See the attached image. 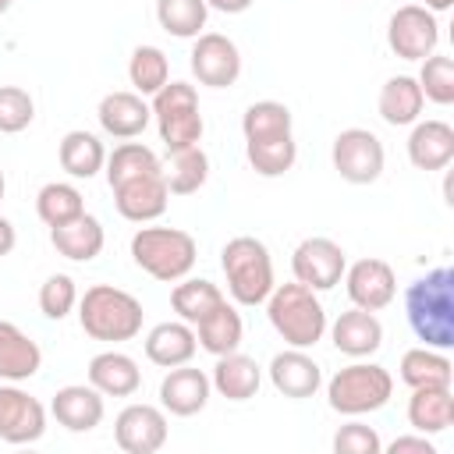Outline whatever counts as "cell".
I'll use <instances>...</instances> for the list:
<instances>
[{"label": "cell", "mask_w": 454, "mask_h": 454, "mask_svg": "<svg viewBox=\"0 0 454 454\" xmlns=\"http://www.w3.org/2000/svg\"><path fill=\"white\" fill-rule=\"evenodd\" d=\"M404 316L426 348H454V270L436 266L404 291Z\"/></svg>", "instance_id": "cell-1"}, {"label": "cell", "mask_w": 454, "mask_h": 454, "mask_svg": "<svg viewBox=\"0 0 454 454\" xmlns=\"http://www.w3.org/2000/svg\"><path fill=\"white\" fill-rule=\"evenodd\" d=\"M142 301L114 284H92L78 294V323L85 337L103 344H124L142 333Z\"/></svg>", "instance_id": "cell-2"}, {"label": "cell", "mask_w": 454, "mask_h": 454, "mask_svg": "<svg viewBox=\"0 0 454 454\" xmlns=\"http://www.w3.org/2000/svg\"><path fill=\"white\" fill-rule=\"evenodd\" d=\"M270 326L280 333L287 348H316L326 333V309L319 301V291L291 280V284H273L270 298L262 301Z\"/></svg>", "instance_id": "cell-3"}, {"label": "cell", "mask_w": 454, "mask_h": 454, "mask_svg": "<svg viewBox=\"0 0 454 454\" xmlns=\"http://www.w3.org/2000/svg\"><path fill=\"white\" fill-rule=\"evenodd\" d=\"M131 259L142 273L163 284H177L195 270L199 245L188 231L181 227H138L131 234Z\"/></svg>", "instance_id": "cell-4"}, {"label": "cell", "mask_w": 454, "mask_h": 454, "mask_svg": "<svg viewBox=\"0 0 454 454\" xmlns=\"http://www.w3.org/2000/svg\"><path fill=\"white\" fill-rule=\"evenodd\" d=\"M220 266H223V280H227V294L238 305H262L277 284L273 277V255L270 248L252 238V234H238L223 245L220 252Z\"/></svg>", "instance_id": "cell-5"}, {"label": "cell", "mask_w": 454, "mask_h": 454, "mask_svg": "<svg viewBox=\"0 0 454 454\" xmlns=\"http://www.w3.org/2000/svg\"><path fill=\"white\" fill-rule=\"evenodd\" d=\"M390 394H394V376L383 365L362 362V358H355L351 365L337 369L326 380V404L348 419L380 411L390 401Z\"/></svg>", "instance_id": "cell-6"}, {"label": "cell", "mask_w": 454, "mask_h": 454, "mask_svg": "<svg viewBox=\"0 0 454 454\" xmlns=\"http://www.w3.org/2000/svg\"><path fill=\"white\" fill-rule=\"evenodd\" d=\"M153 121H156V131H160V142L163 149H188V145H199L202 142V131H206V121H202V110H199V92L195 85L188 82H167L153 103Z\"/></svg>", "instance_id": "cell-7"}, {"label": "cell", "mask_w": 454, "mask_h": 454, "mask_svg": "<svg viewBox=\"0 0 454 454\" xmlns=\"http://www.w3.org/2000/svg\"><path fill=\"white\" fill-rule=\"evenodd\" d=\"M330 160L348 184H372L383 174L387 153L369 128H344L330 145Z\"/></svg>", "instance_id": "cell-8"}, {"label": "cell", "mask_w": 454, "mask_h": 454, "mask_svg": "<svg viewBox=\"0 0 454 454\" xmlns=\"http://www.w3.org/2000/svg\"><path fill=\"white\" fill-rule=\"evenodd\" d=\"M436 43H440V21L422 4H404L390 14L387 46L401 60H426L429 53H436Z\"/></svg>", "instance_id": "cell-9"}, {"label": "cell", "mask_w": 454, "mask_h": 454, "mask_svg": "<svg viewBox=\"0 0 454 454\" xmlns=\"http://www.w3.org/2000/svg\"><path fill=\"white\" fill-rule=\"evenodd\" d=\"M344 266H348L344 248L333 238H323V234L298 241L294 252H291V273H294V280L305 284V287H312V291L337 287L340 277H344Z\"/></svg>", "instance_id": "cell-10"}, {"label": "cell", "mask_w": 454, "mask_h": 454, "mask_svg": "<svg viewBox=\"0 0 454 454\" xmlns=\"http://www.w3.org/2000/svg\"><path fill=\"white\" fill-rule=\"evenodd\" d=\"M188 64L199 85H209V89H231L241 78V50L231 35H220V32L195 35Z\"/></svg>", "instance_id": "cell-11"}, {"label": "cell", "mask_w": 454, "mask_h": 454, "mask_svg": "<svg viewBox=\"0 0 454 454\" xmlns=\"http://www.w3.org/2000/svg\"><path fill=\"white\" fill-rule=\"evenodd\" d=\"M167 411L145 401H135L117 411L114 419V440L124 454H156L167 443Z\"/></svg>", "instance_id": "cell-12"}, {"label": "cell", "mask_w": 454, "mask_h": 454, "mask_svg": "<svg viewBox=\"0 0 454 454\" xmlns=\"http://www.w3.org/2000/svg\"><path fill=\"white\" fill-rule=\"evenodd\" d=\"M340 280H344V291H348L351 305L365 309V312H380L397 298V273H394L390 262H383L376 255H365V259L344 266Z\"/></svg>", "instance_id": "cell-13"}, {"label": "cell", "mask_w": 454, "mask_h": 454, "mask_svg": "<svg viewBox=\"0 0 454 454\" xmlns=\"http://www.w3.org/2000/svg\"><path fill=\"white\" fill-rule=\"evenodd\" d=\"M46 433V408L21 383H0V440L35 443Z\"/></svg>", "instance_id": "cell-14"}, {"label": "cell", "mask_w": 454, "mask_h": 454, "mask_svg": "<svg viewBox=\"0 0 454 454\" xmlns=\"http://www.w3.org/2000/svg\"><path fill=\"white\" fill-rule=\"evenodd\" d=\"M209 394H213L209 372H202V369H195L188 362L167 369V376L160 380V408L177 415V419L199 415L209 404Z\"/></svg>", "instance_id": "cell-15"}, {"label": "cell", "mask_w": 454, "mask_h": 454, "mask_svg": "<svg viewBox=\"0 0 454 454\" xmlns=\"http://www.w3.org/2000/svg\"><path fill=\"white\" fill-rule=\"evenodd\" d=\"M270 383L277 387V394L291 397V401H305L323 387V369L319 362L309 355V348H284L270 358Z\"/></svg>", "instance_id": "cell-16"}, {"label": "cell", "mask_w": 454, "mask_h": 454, "mask_svg": "<svg viewBox=\"0 0 454 454\" xmlns=\"http://www.w3.org/2000/svg\"><path fill=\"white\" fill-rule=\"evenodd\" d=\"M167 202H170V188L163 181V170L160 174H145V177H131V181L114 188V206L131 223L160 220L167 213Z\"/></svg>", "instance_id": "cell-17"}, {"label": "cell", "mask_w": 454, "mask_h": 454, "mask_svg": "<svg viewBox=\"0 0 454 454\" xmlns=\"http://www.w3.org/2000/svg\"><path fill=\"white\" fill-rule=\"evenodd\" d=\"M50 411H53L57 426H64L67 433H92L103 422L106 404L92 383H67L53 394Z\"/></svg>", "instance_id": "cell-18"}, {"label": "cell", "mask_w": 454, "mask_h": 454, "mask_svg": "<svg viewBox=\"0 0 454 454\" xmlns=\"http://www.w3.org/2000/svg\"><path fill=\"white\" fill-rule=\"evenodd\" d=\"M96 117H99V128L110 135V138H138L149 121H153V110L145 103V96H138L135 89H117V92H106L96 106Z\"/></svg>", "instance_id": "cell-19"}, {"label": "cell", "mask_w": 454, "mask_h": 454, "mask_svg": "<svg viewBox=\"0 0 454 454\" xmlns=\"http://www.w3.org/2000/svg\"><path fill=\"white\" fill-rule=\"evenodd\" d=\"M326 330H330L333 348L348 358H369L383 344V323L376 319V312H365L355 305L348 312H340L333 323H326Z\"/></svg>", "instance_id": "cell-20"}, {"label": "cell", "mask_w": 454, "mask_h": 454, "mask_svg": "<svg viewBox=\"0 0 454 454\" xmlns=\"http://www.w3.org/2000/svg\"><path fill=\"white\" fill-rule=\"evenodd\" d=\"M43 369V348L11 319H0V383H25Z\"/></svg>", "instance_id": "cell-21"}, {"label": "cell", "mask_w": 454, "mask_h": 454, "mask_svg": "<svg viewBox=\"0 0 454 454\" xmlns=\"http://www.w3.org/2000/svg\"><path fill=\"white\" fill-rule=\"evenodd\" d=\"M408 160L415 170H443L454 160V128L447 121H415L408 135Z\"/></svg>", "instance_id": "cell-22"}, {"label": "cell", "mask_w": 454, "mask_h": 454, "mask_svg": "<svg viewBox=\"0 0 454 454\" xmlns=\"http://www.w3.org/2000/svg\"><path fill=\"white\" fill-rule=\"evenodd\" d=\"M199 351V340H195V326L184 323V319H167V323H156L149 333H145V358L160 369H174V365H184L192 362Z\"/></svg>", "instance_id": "cell-23"}, {"label": "cell", "mask_w": 454, "mask_h": 454, "mask_svg": "<svg viewBox=\"0 0 454 454\" xmlns=\"http://www.w3.org/2000/svg\"><path fill=\"white\" fill-rule=\"evenodd\" d=\"M89 383L103 394V397H131L142 387V369L131 355L110 348L89 358Z\"/></svg>", "instance_id": "cell-24"}, {"label": "cell", "mask_w": 454, "mask_h": 454, "mask_svg": "<svg viewBox=\"0 0 454 454\" xmlns=\"http://www.w3.org/2000/svg\"><path fill=\"white\" fill-rule=\"evenodd\" d=\"M209 383L227 401H252L259 394V387H262V369H259V362L252 355L227 351V355H216Z\"/></svg>", "instance_id": "cell-25"}, {"label": "cell", "mask_w": 454, "mask_h": 454, "mask_svg": "<svg viewBox=\"0 0 454 454\" xmlns=\"http://www.w3.org/2000/svg\"><path fill=\"white\" fill-rule=\"evenodd\" d=\"M50 245L57 248V255L71 259V262H92L103 245H106V234H103V223L92 216V213H82L60 227H50Z\"/></svg>", "instance_id": "cell-26"}, {"label": "cell", "mask_w": 454, "mask_h": 454, "mask_svg": "<svg viewBox=\"0 0 454 454\" xmlns=\"http://www.w3.org/2000/svg\"><path fill=\"white\" fill-rule=\"evenodd\" d=\"M422 106H426V96L419 89V82L411 74H394L383 82L380 89V99H376V110L380 117L390 124V128H408L422 117Z\"/></svg>", "instance_id": "cell-27"}, {"label": "cell", "mask_w": 454, "mask_h": 454, "mask_svg": "<svg viewBox=\"0 0 454 454\" xmlns=\"http://www.w3.org/2000/svg\"><path fill=\"white\" fill-rule=\"evenodd\" d=\"M241 337H245V323H241V312L223 298L209 316H202L195 323V340L202 351H209L213 358L216 355H227V351H238L241 348Z\"/></svg>", "instance_id": "cell-28"}, {"label": "cell", "mask_w": 454, "mask_h": 454, "mask_svg": "<svg viewBox=\"0 0 454 454\" xmlns=\"http://www.w3.org/2000/svg\"><path fill=\"white\" fill-rule=\"evenodd\" d=\"M454 422V397L450 387H415L408 397V426L415 433L436 436Z\"/></svg>", "instance_id": "cell-29"}, {"label": "cell", "mask_w": 454, "mask_h": 454, "mask_svg": "<svg viewBox=\"0 0 454 454\" xmlns=\"http://www.w3.org/2000/svg\"><path fill=\"white\" fill-rule=\"evenodd\" d=\"M57 160H60L64 174H71V177H78V181H89V177H96V174L103 170L106 149H103L99 135H92V131H85V128H74V131H67V135L60 138Z\"/></svg>", "instance_id": "cell-30"}, {"label": "cell", "mask_w": 454, "mask_h": 454, "mask_svg": "<svg viewBox=\"0 0 454 454\" xmlns=\"http://www.w3.org/2000/svg\"><path fill=\"white\" fill-rule=\"evenodd\" d=\"M401 383L404 387H450V380H454V365H450V358H447V351H440V348H408L404 355H401Z\"/></svg>", "instance_id": "cell-31"}, {"label": "cell", "mask_w": 454, "mask_h": 454, "mask_svg": "<svg viewBox=\"0 0 454 454\" xmlns=\"http://www.w3.org/2000/svg\"><path fill=\"white\" fill-rule=\"evenodd\" d=\"M163 181H167L170 195H195L209 181V156H206V149L202 145L170 149L167 163H163Z\"/></svg>", "instance_id": "cell-32"}, {"label": "cell", "mask_w": 454, "mask_h": 454, "mask_svg": "<svg viewBox=\"0 0 454 454\" xmlns=\"http://www.w3.org/2000/svg\"><path fill=\"white\" fill-rule=\"evenodd\" d=\"M227 294L220 291V284L206 280V277H181L174 287H170V309L177 312V319L184 323H199L202 316H209Z\"/></svg>", "instance_id": "cell-33"}, {"label": "cell", "mask_w": 454, "mask_h": 454, "mask_svg": "<svg viewBox=\"0 0 454 454\" xmlns=\"http://www.w3.org/2000/svg\"><path fill=\"white\" fill-rule=\"evenodd\" d=\"M103 170H106V184L117 188V184H124V181H131V177L160 174L163 163H160V156H156L145 142H128V138H124L114 153H106Z\"/></svg>", "instance_id": "cell-34"}, {"label": "cell", "mask_w": 454, "mask_h": 454, "mask_svg": "<svg viewBox=\"0 0 454 454\" xmlns=\"http://www.w3.org/2000/svg\"><path fill=\"white\" fill-rule=\"evenodd\" d=\"M245 156L259 177H284L298 160V142H294V135L255 138V142H245Z\"/></svg>", "instance_id": "cell-35"}, {"label": "cell", "mask_w": 454, "mask_h": 454, "mask_svg": "<svg viewBox=\"0 0 454 454\" xmlns=\"http://www.w3.org/2000/svg\"><path fill=\"white\" fill-rule=\"evenodd\" d=\"M128 82L138 96H156L170 82V60L160 46H135L128 57Z\"/></svg>", "instance_id": "cell-36"}, {"label": "cell", "mask_w": 454, "mask_h": 454, "mask_svg": "<svg viewBox=\"0 0 454 454\" xmlns=\"http://www.w3.org/2000/svg\"><path fill=\"white\" fill-rule=\"evenodd\" d=\"M241 135H245V142L294 135V117L280 99H259L241 114Z\"/></svg>", "instance_id": "cell-37"}, {"label": "cell", "mask_w": 454, "mask_h": 454, "mask_svg": "<svg viewBox=\"0 0 454 454\" xmlns=\"http://www.w3.org/2000/svg\"><path fill=\"white\" fill-rule=\"evenodd\" d=\"M209 18L206 0H156V21L174 39H195L202 35Z\"/></svg>", "instance_id": "cell-38"}, {"label": "cell", "mask_w": 454, "mask_h": 454, "mask_svg": "<svg viewBox=\"0 0 454 454\" xmlns=\"http://www.w3.org/2000/svg\"><path fill=\"white\" fill-rule=\"evenodd\" d=\"M35 213H39V220L46 227H60V223H67V220H74V216L85 213V199H82V192L74 184L50 181L35 195Z\"/></svg>", "instance_id": "cell-39"}, {"label": "cell", "mask_w": 454, "mask_h": 454, "mask_svg": "<svg viewBox=\"0 0 454 454\" xmlns=\"http://www.w3.org/2000/svg\"><path fill=\"white\" fill-rule=\"evenodd\" d=\"M422 96L436 106H450L454 103V60L443 53H429L415 74Z\"/></svg>", "instance_id": "cell-40"}, {"label": "cell", "mask_w": 454, "mask_h": 454, "mask_svg": "<svg viewBox=\"0 0 454 454\" xmlns=\"http://www.w3.org/2000/svg\"><path fill=\"white\" fill-rule=\"evenodd\" d=\"M78 309V284L74 277L67 273H50L43 284H39V312L46 319H67L71 312Z\"/></svg>", "instance_id": "cell-41"}, {"label": "cell", "mask_w": 454, "mask_h": 454, "mask_svg": "<svg viewBox=\"0 0 454 454\" xmlns=\"http://www.w3.org/2000/svg\"><path fill=\"white\" fill-rule=\"evenodd\" d=\"M35 121V99L21 85H0V135H18Z\"/></svg>", "instance_id": "cell-42"}, {"label": "cell", "mask_w": 454, "mask_h": 454, "mask_svg": "<svg viewBox=\"0 0 454 454\" xmlns=\"http://www.w3.org/2000/svg\"><path fill=\"white\" fill-rule=\"evenodd\" d=\"M333 450L337 454H380L383 450V440L372 426L365 422H348L333 433Z\"/></svg>", "instance_id": "cell-43"}, {"label": "cell", "mask_w": 454, "mask_h": 454, "mask_svg": "<svg viewBox=\"0 0 454 454\" xmlns=\"http://www.w3.org/2000/svg\"><path fill=\"white\" fill-rule=\"evenodd\" d=\"M387 450H390V454H436V447H433V440H429L426 433L397 436V440L387 443Z\"/></svg>", "instance_id": "cell-44"}, {"label": "cell", "mask_w": 454, "mask_h": 454, "mask_svg": "<svg viewBox=\"0 0 454 454\" xmlns=\"http://www.w3.org/2000/svg\"><path fill=\"white\" fill-rule=\"evenodd\" d=\"M14 245H18V231H14V223H11L7 216H0V259L11 255Z\"/></svg>", "instance_id": "cell-45"}, {"label": "cell", "mask_w": 454, "mask_h": 454, "mask_svg": "<svg viewBox=\"0 0 454 454\" xmlns=\"http://www.w3.org/2000/svg\"><path fill=\"white\" fill-rule=\"evenodd\" d=\"M255 0H206V7L209 11H220V14H241V11H248Z\"/></svg>", "instance_id": "cell-46"}, {"label": "cell", "mask_w": 454, "mask_h": 454, "mask_svg": "<svg viewBox=\"0 0 454 454\" xmlns=\"http://www.w3.org/2000/svg\"><path fill=\"white\" fill-rule=\"evenodd\" d=\"M426 11H433V14H443V11H450L454 7V0H419Z\"/></svg>", "instance_id": "cell-47"}, {"label": "cell", "mask_w": 454, "mask_h": 454, "mask_svg": "<svg viewBox=\"0 0 454 454\" xmlns=\"http://www.w3.org/2000/svg\"><path fill=\"white\" fill-rule=\"evenodd\" d=\"M4 195H7V177H4V170H0V202H4Z\"/></svg>", "instance_id": "cell-48"}, {"label": "cell", "mask_w": 454, "mask_h": 454, "mask_svg": "<svg viewBox=\"0 0 454 454\" xmlns=\"http://www.w3.org/2000/svg\"><path fill=\"white\" fill-rule=\"evenodd\" d=\"M11 4H14V0H0V14H7V11H11Z\"/></svg>", "instance_id": "cell-49"}]
</instances>
